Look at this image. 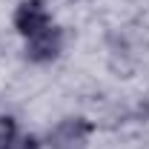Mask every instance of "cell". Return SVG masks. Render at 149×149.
Instances as JSON below:
<instances>
[{
	"instance_id": "6da1fadb",
	"label": "cell",
	"mask_w": 149,
	"mask_h": 149,
	"mask_svg": "<svg viewBox=\"0 0 149 149\" xmlns=\"http://www.w3.org/2000/svg\"><path fill=\"white\" fill-rule=\"evenodd\" d=\"M92 132H95V123L89 120V118L72 115V118L57 120L55 126L46 132L43 143H46L49 149H86Z\"/></svg>"
},
{
	"instance_id": "7a4b0ae2",
	"label": "cell",
	"mask_w": 149,
	"mask_h": 149,
	"mask_svg": "<svg viewBox=\"0 0 149 149\" xmlns=\"http://www.w3.org/2000/svg\"><path fill=\"white\" fill-rule=\"evenodd\" d=\"M63 46H66V32H63V26H55L52 23L43 32H37L35 37L26 40L23 57L29 63H35V66H46V63H55L57 57H60Z\"/></svg>"
},
{
	"instance_id": "3957f363",
	"label": "cell",
	"mask_w": 149,
	"mask_h": 149,
	"mask_svg": "<svg viewBox=\"0 0 149 149\" xmlns=\"http://www.w3.org/2000/svg\"><path fill=\"white\" fill-rule=\"evenodd\" d=\"M12 26L20 37H35L46 26H52V15L46 9V0H20L12 15Z\"/></svg>"
},
{
	"instance_id": "277c9868",
	"label": "cell",
	"mask_w": 149,
	"mask_h": 149,
	"mask_svg": "<svg viewBox=\"0 0 149 149\" xmlns=\"http://www.w3.org/2000/svg\"><path fill=\"white\" fill-rule=\"evenodd\" d=\"M20 138L17 118L15 115H0V149H12V143Z\"/></svg>"
},
{
	"instance_id": "5b68a950",
	"label": "cell",
	"mask_w": 149,
	"mask_h": 149,
	"mask_svg": "<svg viewBox=\"0 0 149 149\" xmlns=\"http://www.w3.org/2000/svg\"><path fill=\"white\" fill-rule=\"evenodd\" d=\"M40 146H43V141L37 135H20L17 141L12 143V149H40Z\"/></svg>"
}]
</instances>
